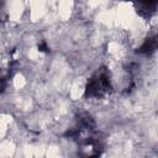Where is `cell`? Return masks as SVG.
Returning a JSON list of instances; mask_svg holds the SVG:
<instances>
[{
	"instance_id": "cell-1",
	"label": "cell",
	"mask_w": 158,
	"mask_h": 158,
	"mask_svg": "<svg viewBox=\"0 0 158 158\" xmlns=\"http://www.w3.org/2000/svg\"><path fill=\"white\" fill-rule=\"evenodd\" d=\"M112 89L111 75L106 67H100L96 69L93 75L89 78L85 86V98L90 99H100L107 95Z\"/></svg>"
},
{
	"instance_id": "cell-2",
	"label": "cell",
	"mask_w": 158,
	"mask_h": 158,
	"mask_svg": "<svg viewBox=\"0 0 158 158\" xmlns=\"http://www.w3.org/2000/svg\"><path fill=\"white\" fill-rule=\"evenodd\" d=\"M157 6H158V1H146V2H136L135 4L136 11L143 17L152 16L156 12Z\"/></svg>"
},
{
	"instance_id": "cell-3",
	"label": "cell",
	"mask_w": 158,
	"mask_h": 158,
	"mask_svg": "<svg viewBox=\"0 0 158 158\" xmlns=\"http://www.w3.org/2000/svg\"><path fill=\"white\" fill-rule=\"evenodd\" d=\"M157 46H158V41H157V36L153 35V36H149L147 37L143 43L141 44V47L137 49V52L139 54H151L153 53L156 49H157Z\"/></svg>"
},
{
	"instance_id": "cell-4",
	"label": "cell",
	"mask_w": 158,
	"mask_h": 158,
	"mask_svg": "<svg viewBox=\"0 0 158 158\" xmlns=\"http://www.w3.org/2000/svg\"><path fill=\"white\" fill-rule=\"evenodd\" d=\"M5 88H6V79L0 77V94L5 90Z\"/></svg>"
}]
</instances>
